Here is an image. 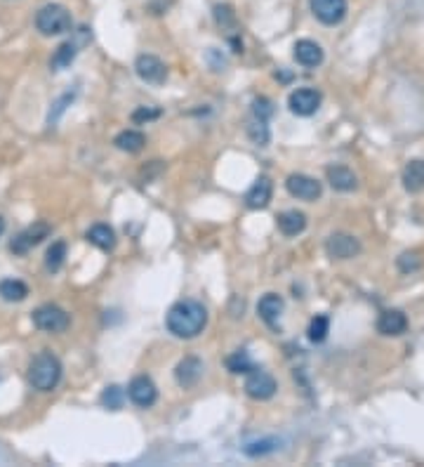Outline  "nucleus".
I'll use <instances>...</instances> for the list:
<instances>
[{"label":"nucleus","instance_id":"20","mask_svg":"<svg viewBox=\"0 0 424 467\" xmlns=\"http://www.w3.org/2000/svg\"><path fill=\"white\" fill-rule=\"evenodd\" d=\"M401 180H403L405 192H410V194L424 192V161L422 159L408 161L405 168H403V175H401Z\"/></svg>","mask_w":424,"mask_h":467},{"label":"nucleus","instance_id":"13","mask_svg":"<svg viewBox=\"0 0 424 467\" xmlns=\"http://www.w3.org/2000/svg\"><path fill=\"white\" fill-rule=\"evenodd\" d=\"M203 378V361L198 356H184L175 368V380L179 387L191 389L198 385V380Z\"/></svg>","mask_w":424,"mask_h":467},{"label":"nucleus","instance_id":"22","mask_svg":"<svg viewBox=\"0 0 424 467\" xmlns=\"http://www.w3.org/2000/svg\"><path fill=\"white\" fill-rule=\"evenodd\" d=\"M88 241L92 243V246H97L99 251H113L116 248V231L111 229L108 225H95L88 229Z\"/></svg>","mask_w":424,"mask_h":467},{"label":"nucleus","instance_id":"34","mask_svg":"<svg viewBox=\"0 0 424 467\" xmlns=\"http://www.w3.org/2000/svg\"><path fill=\"white\" fill-rule=\"evenodd\" d=\"M158 116H161V109H156V106H139V109H134L132 121L134 123H149V121H156Z\"/></svg>","mask_w":424,"mask_h":467},{"label":"nucleus","instance_id":"29","mask_svg":"<svg viewBox=\"0 0 424 467\" xmlns=\"http://www.w3.org/2000/svg\"><path fill=\"white\" fill-rule=\"evenodd\" d=\"M125 401V389L121 385H108V387L102 392V406L108 411H121Z\"/></svg>","mask_w":424,"mask_h":467},{"label":"nucleus","instance_id":"24","mask_svg":"<svg viewBox=\"0 0 424 467\" xmlns=\"http://www.w3.org/2000/svg\"><path fill=\"white\" fill-rule=\"evenodd\" d=\"M0 297L5 302H21L29 297V286L19 279H5L0 281Z\"/></svg>","mask_w":424,"mask_h":467},{"label":"nucleus","instance_id":"33","mask_svg":"<svg viewBox=\"0 0 424 467\" xmlns=\"http://www.w3.org/2000/svg\"><path fill=\"white\" fill-rule=\"evenodd\" d=\"M252 116H259V118H266V121H269V118L274 116V102H271L269 97H257V100L252 102Z\"/></svg>","mask_w":424,"mask_h":467},{"label":"nucleus","instance_id":"28","mask_svg":"<svg viewBox=\"0 0 424 467\" xmlns=\"http://www.w3.org/2000/svg\"><path fill=\"white\" fill-rule=\"evenodd\" d=\"M330 333V319L325 317V314H316V317L309 321V328H307V335L311 342H323L325 338H328Z\"/></svg>","mask_w":424,"mask_h":467},{"label":"nucleus","instance_id":"4","mask_svg":"<svg viewBox=\"0 0 424 467\" xmlns=\"http://www.w3.org/2000/svg\"><path fill=\"white\" fill-rule=\"evenodd\" d=\"M69 323L71 317L59 305H40L34 312V326L43 333H62L69 328Z\"/></svg>","mask_w":424,"mask_h":467},{"label":"nucleus","instance_id":"27","mask_svg":"<svg viewBox=\"0 0 424 467\" xmlns=\"http://www.w3.org/2000/svg\"><path fill=\"white\" fill-rule=\"evenodd\" d=\"M64 260H67V243L64 241H54L45 253V267L47 271H59L64 267Z\"/></svg>","mask_w":424,"mask_h":467},{"label":"nucleus","instance_id":"1","mask_svg":"<svg viewBox=\"0 0 424 467\" xmlns=\"http://www.w3.org/2000/svg\"><path fill=\"white\" fill-rule=\"evenodd\" d=\"M165 326L179 340L198 338L208 326V309L198 300H179L167 312Z\"/></svg>","mask_w":424,"mask_h":467},{"label":"nucleus","instance_id":"5","mask_svg":"<svg viewBox=\"0 0 424 467\" xmlns=\"http://www.w3.org/2000/svg\"><path fill=\"white\" fill-rule=\"evenodd\" d=\"M285 189L292 198L309 201V203L323 196V184H320L316 177L304 175V172H292V175L285 180Z\"/></svg>","mask_w":424,"mask_h":467},{"label":"nucleus","instance_id":"10","mask_svg":"<svg viewBox=\"0 0 424 467\" xmlns=\"http://www.w3.org/2000/svg\"><path fill=\"white\" fill-rule=\"evenodd\" d=\"M128 396L139 409H151V406L158 401V387H156V383L149 376H137L130 380Z\"/></svg>","mask_w":424,"mask_h":467},{"label":"nucleus","instance_id":"18","mask_svg":"<svg viewBox=\"0 0 424 467\" xmlns=\"http://www.w3.org/2000/svg\"><path fill=\"white\" fill-rule=\"evenodd\" d=\"M276 225H279V231L283 236L292 238L300 236V234L307 229V215L302 210H283V213L276 217Z\"/></svg>","mask_w":424,"mask_h":467},{"label":"nucleus","instance_id":"6","mask_svg":"<svg viewBox=\"0 0 424 467\" xmlns=\"http://www.w3.org/2000/svg\"><path fill=\"white\" fill-rule=\"evenodd\" d=\"M320 102H323V95H320L316 88H297L287 97V109H290L295 116L309 118L320 109Z\"/></svg>","mask_w":424,"mask_h":467},{"label":"nucleus","instance_id":"23","mask_svg":"<svg viewBox=\"0 0 424 467\" xmlns=\"http://www.w3.org/2000/svg\"><path fill=\"white\" fill-rule=\"evenodd\" d=\"M75 54H78V43H73V41L62 43V45L54 50L52 59H50L52 71H64V69H69L71 64H73Z\"/></svg>","mask_w":424,"mask_h":467},{"label":"nucleus","instance_id":"7","mask_svg":"<svg viewBox=\"0 0 424 467\" xmlns=\"http://www.w3.org/2000/svg\"><path fill=\"white\" fill-rule=\"evenodd\" d=\"M325 253L330 260H353L356 255H361V241L351 234L335 231L325 241Z\"/></svg>","mask_w":424,"mask_h":467},{"label":"nucleus","instance_id":"14","mask_svg":"<svg viewBox=\"0 0 424 467\" xmlns=\"http://www.w3.org/2000/svg\"><path fill=\"white\" fill-rule=\"evenodd\" d=\"M271 196H274V184L266 175H259L257 180L252 182V187L248 189L246 194V205L250 210H264L266 205L271 203Z\"/></svg>","mask_w":424,"mask_h":467},{"label":"nucleus","instance_id":"17","mask_svg":"<svg viewBox=\"0 0 424 467\" xmlns=\"http://www.w3.org/2000/svg\"><path fill=\"white\" fill-rule=\"evenodd\" d=\"M325 180H328V184L335 192H342V194L356 192L358 187V177L353 175V170H349L346 166H330L328 170H325Z\"/></svg>","mask_w":424,"mask_h":467},{"label":"nucleus","instance_id":"36","mask_svg":"<svg viewBox=\"0 0 424 467\" xmlns=\"http://www.w3.org/2000/svg\"><path fill=\"white\" fill-rule=\"evenodd\" d=\"M3 231H5V220L0 217V236H3Z\"/></svg>","mask_w":424,"mask_h":467},{"label":"nucleus","instance_id":"15","mask_svg":"<svg viewBox=\"0 0 424 467\" xmlns=\"http://www.w3.org/2000/svg\"><path fill=\"white\" fill-rule=\"evenodd\" d=\"M408 330V317L401 309H387L377 319V333L384 338H399Z\"/></svg>","mask_w":424,"mask_h":467},{"label":"nucleus","instance_id":"32","mask_svg":"<svg viewBox=\"0 0 424 467\" xmlns=\"http://www.w3.org/2000/svg\"><path fill=\"white\" fill-rule=\"evenodd\" d=\"M422 267V255L417 251H408L399 258V269L403 271V274H412V271H417Z\"/></svg>","mask_w":424,"mask_h":467},{"label":"nucleus","instance_id":"26","mask_svg":"<svg viewBox=\"0 0 424 467\" xmlns=\"http://www.w3.org/2000/svg\"><path fill=\"white\" fill-rule=\"evenodd\" d=\"M281 448V442L274 437H266V439H259V442H250L243 446V453L250 455V458H262V455H269L274 453V451Z\"/></svg>","mask_w":424,"mask_h":467},{"label":"nucleus","instance_id":"21","mask_svg":"<svg viewBox=\"0 0 424 467\" xmlns=\"http://www.w3.org/2000/svg\"><path fill=\"white\" fill-rule=\"evenodd\" d=\"M113 144H116V149L125 151V154H139L146 144V137L139 130H123V133H118L113 137Z\"/></svg>","mask_w":424,"mask_h":467},{"label":"nucleus","instance_id":"25","mask_svg":"<svg viewBox=\"0 0 424 467\" xmlns=\"http://www.w3.org/2000/svg\"><path fill=\"white\" fill-rule=\"evenodd\" d=\"M248 137L252 144L257 146H266L271 139V133H269V126H266V118H259V116H252L248 121Z\"/></svg>","mask_w":424,"mask_h":467},{"label":"nucleus","instance_id":"2","mask_svg":"<svg viewBox=\"0 0 424 467\" xmlns=\"http://www.w3.org/2000/svg\"><path fill=\"white\" fill-rule=\"evenodd\" d=\"M62 380V361L52 352H40L29 366V383L38 392H52Z\"/></svg>","mask_w":424,"mask_h":467},{"label":"nucleus","instance_id":"12","mask_svg":"<svg viewBox=\"0 0 424 467\" xmlns=\"http://www.w3.org/2000/svg\"><path fill=\"white\" fill-rule=\"evenodd\" d=\"M134 71L149 85H163L167 80V67L156 54H139L134 62Z\"/></svg>","mask_w":424,"mask_h":467},{"label":"nucleus","instance_id":"35","mask_svg":"<svg viewBox=\"0 0 424 467\" xmlns=\"http://www.w3.org/2000/svg\"><path fill=\"white\" fill-rule=\"evenodd\" d=\"M73 97H75V92H67V95H64L62 100L54 102V109L50 111V126H54V123L59 121V116H62V113L67 111V104H71V102H73Z\"/></svg>","mask_w":424,"mask_h":467},{"label":"nucleus","instance_id":"30","mask_svg":"<svg viewBox=\"0 0 424 467\" xmlns=\"http://www.w3.org/2000/svg\"><path fill=\"white\" fill-rule=\"evenodd\" d=\"M226 368H229L231 373H250V371H255V363L252 359L248 356V352H243V350H238V352H233V354L226 359Z\"/></svg>","mask_w":424,"mask_h":467},{"label":"nucleus","instance_id":"9","mask_svg":"<svg viewBox=\"0 0 424 467\" xmlns=\"http://www.w3.org/2000/svg\"><path fill=\"white\" fill-rule=\"evenodd\" d=\"M47 236H50V225H47V222H34V225L26 227L24 231H19L17 236L12 238L10 251L17 255H26L31 248H36L38 243L45 241Z\"/></svg>","mask_w":424,"mask_h":467},{"label":"nucleus","instance_id":"3","mask_svg":"<svg viewBox=\"0 0 424 467\" xmlns=\"http://www.w3.org/2000/svg\"><path fill=\"white\" fill-rule=\"evenodd\" d=\"M71 26H73V19H71V12L64 5H57V3L43 5L36 14V29L40 31L43 36L69 34Z\"/></svg>","mask_w":424,"mask_h":467},{"label":"nucleus","instance_id":"16","mask_svg":"<svg viewBox=\"0 0 424 467\" xmlns=\"http://www.w3.org/2000/svg\"><path fill=\"white\" fill-rule=\"evenodd\" d=\"M292 54H295L297 64H302V67L307 69H316L323 64L325 54H323V47L318 45V43L309 41V38H302V41L295 43V47H292Z\"/></svg>","mask_w":424,"mask_h":467},{"label":"nucleus","instance_id":"31","mask_svg":"<svg viewBox=\"0 0 424 467\" xmlns=\"http://www.w3.org/2000/svg\"><path fill=\"white\" fill-rule=\"evenodd\" d=\"M212 14H215V21L220 29H236V12H233L231 5L220 3L212 8Z\"/></svg>","mask_w":424,"mask_h":467},{"label":"nucleus","instance_id":"19","mask_svg":"<svg viewBox=\"0 0 424 467\" xmlns=\"http://www.w3.org/2000/svg\"><path fill=\"white\" fill-rule=\"evenodd\" d=\"M283 309H285L283 297L276 295V293H266L262 300H259V305H257V314H259V319H262L266 326H271V328H274V326L279 323Z\"/></svg>","mask_w":424,"mask_h":467},{"label":"nucleus","instance_id":"11","mask_svg":"<svg viewBox=\"0 0 424 467\" xmlns=\"http://www.w3.org/2000/svg\"><path fill=\"white\" fill-rule=\"evenodd\" d=\"M309 8L325 26H337L346 17V0H309Z\"/></svg>","mask_w":424,"mask_h":467},{"label":"nucleus","instance_id":"8","mask_svg":"<svg viewBox=\"0 0 424 467\" xmlns=\"http://www.w3.org/2000/svg\"><path fill=\"white\" fill-rule=\"evenodd\" d=\"M279 389V383L271 373L262 371V368H255V371L248 373L246 380V394L255 401H269L271 396L276 394Z\"/></svg>","mask_w":424,"mask_h":467}]
</instances>
